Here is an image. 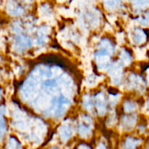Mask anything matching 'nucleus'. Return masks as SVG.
I'll list each match as a JSON object with an SVG mask.
<instances>
[{
    "mask_svg": "<svg viewBox=\"0 0 149 149\" xmlns=\"http://www.w3.org/2000/svg\"><path fill=\"white\" fill-rule=\"evenodd\" d=\"M1 55H0V63H1Z\"/></svg>",
    "mask_w": 149,
    "mask_h": 149,
    "instance_id": "nucleus-13",
    "label": "nucleus"
},
{
    "mask_svg": "<svg viewBox=\"0 0 149 149\" xmlns=\"http://www.w3.org/2000/svg\"><path fill=\"white\" fill-rule=\"evenodd\" d=\"M95 149H114L111 146L105 141H99L97 144L94 145Z\"/></svg>",
    "mask_w": 149,
    "mask_h": 149,
    "instance_id": "nucleus-6",
    "label": "nucleus"
},
{
    "mask_svg": "<svg viewBox=\"0 0 149 149\" xmlns=\"http://www.w3.org/2000/svg\"><path fill=\"white\" fill-rule=\"evenodd\" d=\"M1 98H2V91H1V89L0 87V101H1Z\"/></svg>",
    "mask_w": 149,
    "mask_h": 149,
    "instance_id": "nucleus-12",
    "label": "nucleus"
},
{
    "mask_svg": "<svg viewBox=\"0 0 149 149\" xmlns=\"http://www.w3.org/2000/svg\"><path fill=\"white\" fill-rule=\"evenodd\" d=\"M1 149H28L27 146L14 135H10L7 136L4 140Z\"/></svg>",
    "mask_w": 149,
    "mask_h": 149,
    "instance_id": "nucleus-2",
    "label": "nucleus"
},
{
    "mask_svg": "<svg viewBox=\"0 0 149 149\" xmlns=\"http://www.w3.org/2000/svg\"><path fill=\"white\" fill-rule=\"evenodd\" d=\"M146 72V81L147 84H149V65L148 67H146L145 69Z\"/></svg>",
    "mask_w": 149,
    "mask_h": 149,
    "instance_id": "nucleus-9",
    "label": "nucleus"
},
{
    "mask_svg": "<svg viewBox=\"0 0 149 149\" xmlns=\"http://www.w3.org/2000/svg\"><path fill=\"white\" fill-rule=\"evenodd\" d=\"M38 149H66V148H65V147L63 146L52 145L47 147H42V148H38Z\"/></svg>",
    "mask_w": 149,
    "mask_h": 149,
    "instance_id": "nucleus-8",
    "label": "nucleus"
},
{
    "mask_svg": "<svg viewBox=\"0 0 149 149\" xmlns=\"http://www.w3.org/2000/svg\"><path fill=\"white\" fill-rule=\"evenodd\" d=\"M143 143L141 137L127 135L121 141L117 149H142Z\"/></svg>",
    "mask_w": 149,
    "mask_h": 149,
    "instance_id": "nucleus-1",
    "label": "nucleus"
},
{
    "mask_svg": "<svg viewBox=\"0 0 149 149\" xmlns=\"http://www.w3.org/2000/svg\"><path fill=\"white\" fill-rule=\"evenodd\" d=\"M146 110H147V111L149 113V96H148V99H147V101H146Z\"/></svg>",
    "mask_w": 149,
    "mask_h": 149,
    "instance_id": "nucleus-11",
    "label": "nucleus"
},
{
    "mask_svg": "<svg viewBox=\"0 0 149 149\" xmlns=\"http://www.w3.org/2000/svg\"><path fill=\"white\" fill-rule=\"evenodd\" d=\"M7 127L5 119L3 117L2 114L0 113V149L1 148V146L7 136Z\"/></svg>",
    "mask_w": 149,
    "mask_h": 149,
    "instance_id": "nucleus-4",
    "label": "nucleus"
},
{
    "mask_svg": "<svg viewBox=\"0 0 149 149\" xmlns=\"http://www.w3.org/2000/svg\"><path fill=\"white\" fill-rule=\"evenodd\" d=\"M142 149H149V139L148 140V141L144 143H143V145Z\"/></svg>",
    "mask_w": 149,
    "mask_h": 149,
    "instance_id": "nucleus-10",
    "label": "nucleus"
},
{
    "mask_svg": "<svg viewBox=\"0 0 149 149\" xmlns=\"http://www.w3.org/2000/svg\"><path fill=\"white\" fill-rule=\"evenodd\" d=\"M148 36L146 30L138 29L134 33L133 39L135 43L138 44V45H141V44L145 43L148 40Z\"/></svg>",
    "mask_w": 149,
    "mask_h": 149,
    "instance_id": "nucleus-3",
    "label": "nucleus"
},
{
    "mask_svg": "<svg viewBox=\"0 0 149 149\" xmlns=\"http://www.w3.org/2000/svg\"><path fill=\"white\" fill-rule=\"evenodd\" d=\"M71 149H95V148L94 144L81 140L79 142L74 143Z\"/></svg>",
    "mask_w": 149,
    "mask_h": 149,
    "instance_id": "nucleus-5",
    "label": "nucleus"
},
{
    "mask_svg": "<svg viewBox=\"0 0 149 149\" xmlns=\"http://www.w3.org/2000/svg\"><path fill=\"white\" fill-rule=\"evenodd\" d=\"M141 24L146 27H149V13L142 17L141 20Z\"/></svg>",
    "mask_w": 149,
    "mask_h": 149,
    "instance_id": "nucleus-7",
    "label": "nucleus"
}]
</instances>
